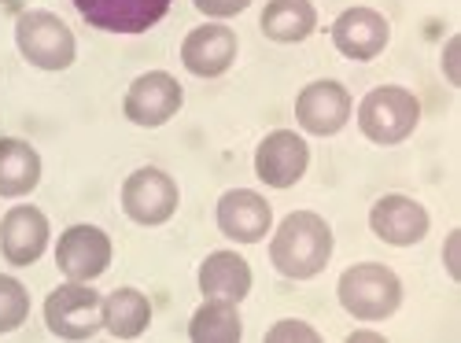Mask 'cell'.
<instances>
[{
    "label": "cell",
    "mask_w": 461,
    "mask_h": 343,
    "mask_svg": "<svg viewBox=\"0 0 461 343\" xmlns=\"http://www.w3.org/2000/svg\"><path fill=\"white\" fill-rule=\"evenodd\" d=\"M295 119L306 133L314 137H332L348 126L351 119V93L339 82H314L306 86L295 100Z\"/></svg>",
    "instance_id": "cell-12"
},
{
    "label": "cell",
    "mask_w": 461,
    "mask_h": 343,
    "mask_svg": "<svg viewBox=\"0 0 461 343\" xmlns=\"http://www.w3.org/2000/svg\"><path fill=\"white\" fill-rule=\"evenodd\" d=\"M174 0H74L82 19L107 33H144L167 19Z\"/></svg>",
    "instance_id": "cell-10"
},
{
    "label": "cell",
    "mask_w": 461,
    "mask_h": 343,
    "mask_svg": "<svg viewBox=\"0 0 461 343\" xmlns=\"http://www.w3.org/2000/svg\"><path fill=\"white\" fill-rule=\"evenodd\" d=\"M306 167H311V148L292 130L266 133L255 148V174L270 188H292L306 174Z\"/></svg>",
    "instance_id": "cell-9"
},
{
    "label": "cell",
    "mask_w": 461,
    "mask_h": 343,
    "mask_svg": "<svg viewBox=\"0 0 461 343\" xmlns=\"http://www.w3.org/2000/svg\"><path fill=\"white\" fill-rule=\"evenodd\" d=\"M314 26H318V12L311 0H270L262 12V33L281 45L306 41Z\"/></svg>",
    "instance_id": "cell-19"
},
{
    "label": "cell",
    "mask_w": 461,
    "mask_h": 343,
    "mask_svg": "<svg viewBox=\"0 0 461 343\" xmlns=\"http://www.w3.org/2000/svg\"><path fill=\"white\" fill-rule=\"evenodd\" d=\"M15 45L37 70H67L78 56L70 26L52 12H23L15 23Z\"/></svg>",
    "instance_id": "cell-4"
},
{
    "label": "cell",
    "mask_w": 461,
    "mask_h": 343,
    "mask_svg": "<svg viewBox=\"0 0 461 343\" xmlns=\"http://www.w3.org/2000/svg\"><path fill=\"white\" fill-rule=\"evenodd\" d=\"M457 237H461V233H457V229H454V233L447 237V248H443V258H447V274H450L454 281L461 277V270H457V258H454V244H457Z\"/></svg>",
    "instance_id": "cell-26"
},
{
    "label": "cell",
    "mask_w": 461,
    "mask_h": 343,
    "mask_svg": "<svg viewBox=\"0 0 461 343\" xmlns=\"http://www.w3.org/2000/svg\"><path fill=\"white\" fill-rule=\"evenodd\" d=\"M151 325V302L137 288H119L104 299V329L114 339H137Z\"/></svg>",
    "instance_id": "cell-20"
},
{
    "label": "cell",
    "mask_w": 461,
    "mask_h": 343,
    "mask_svg": "<svg viewBox=\"0 0 461 343\" xmlns=\"http://www.w3.org/2000/svg\"><path fill=\"white\" fill-rule=\"evenodd\" d=\"M26 314H30V295H26V288H23L15 277L0 274V332L19 329V325L26 321Z\"/></svg>",
    "instance_id": "cell-22"
},
{
    "label": "cell",
    "mask_w": 461,
    "mask_h": 343,
    "mask_svg": "<svg viewBox=\"0 0 461 343\" xmlns=\"http://www.w3.org/2000/svg\"><path fill=\"white\" fill-rule=\"evenodd\" d=\"M203 15H211V19H229V15H240L251 0H192Z\"/></svg>",
    "instance_id": "cell-24"
},
{
    "label": "cell",
    "mask_w": 461,
    "mask_h": 343,
    "mask_svg": "<svg viewBox=\"0 0 461 343\" xmlns=\"http://www.w3.org/2000/svg\"><path fill=\"white\" fill-rule=\"evenodd\" d=\"M56 266L67 281H96L111 266V240L96 225H70L56 244Z\"/></svg>",
    "instance_id": "cell-8"
},
{
    "label": "cell",
    "mask_w": 461,
    "mask_h": 343,
    "mask_svg": "<svg viewBox=\"0 0 461 343\" xmlns=\"http://www.w3.org/2000/svg\"><path fill=\"white\" fill-rule=\"evenodd\" d=\"M420 119V104L402 86H380L358 104V130L373 144H402Z\"/></svg>",
    "instance_id": "cell-3"
},
{
    "label": "cell",
    "mask_w": 461,
    "mask_h": 343,
    "mask_svg": "<svg viewBox=\"0 0 461 343\" xmlns=\"http://www.w3.org/2000/svg\"><path fill=\"white\" fill-rule=\"evenodd\" d=\"M369 229L392 248H413L429 237V211L410 196L388 193L369 211Z\"/></svg>",
    "instance_id": "cell-11"
},
{
    "label": "cell",
    "mask_w": 461,
    "mask_h": 343,
    "mask_svg": "<svg viewBox=\"0 0 461 343\" xmlns=\"http://www.w3.org/2000/svg\"><path fill=\"white\" fill-rule=\"evenodd\" d=\"M392 26L373 8H348L332 26V45L348 59H376L388 49Z\"/></svg>",
    "instance_id": "cell-15"
},
{
    "label": "cell",
    "mask_w": 461,
    "mask_h": 343,
    "mask_svg": "<svg viewBox=\"0 0 461 343\" xmlns=\"http://www.w3.org/2000/svg\"><path fill=\"white\" fill-rule=\"evenodd\" d=\"M49 248V218L37 207H12L0 221V251L12 266H30Z\"/></svg>",
    "instance_id": "cell-16"
},
{
    "label": "cell",
    "mask_w": 461,
    "mask_h": 343,
    "mask_svg": "<svg viewBox=\"0 0 461 343\" xmlns=\"http://www.w3.org/2000/svg\"><path fill=\"white\" fill-rule=\"evenodd\" d=\"M181 82L167 70H148L130 86L126 100H122V111L133 126H144V130H156V126H167L174 114L181 111Z\"/></svg>",
    "instance_id": "cell-7"
},
{
    "label": "cell",
    "mask_w": 461,
    "mask_h": 343,
    "mask_svg": "<svg viewBox=\"0 0 461 343\" xmlns=\"http://www.w3.org/2000/svg\"><path fill=\"white\" fill-rule=\"evenodd\" d=\"M266 339H270V343H281V339H311V343H318L321 336H318V329H311L306 321H277L270 332H266Z\"/></svg>",
    "instance_id": "cell-23"
},
{
    "label": "cell",
    "mask_w": 461,
    "mask_h": 343,
    "mask_svg": "<svg viewBox=\"0 0 461 343\" xmlns=\"http://www.w3.org/2000/svg\"><path fill=\"white\" fill-rule=\"evenodd\" d=\"M457 49H461L457 37H450L447 49H443V74H447V82H450V86H461V74H457Z\"/></svg>",
    "instance_id": "cell-25"
},
{
    "label": "cell",
    "mask_w": 461,
    "mask_h": 343,
    "mask_svg": "<svg viewBox=\"0 0 461 343\" xmlns=\"http://www.w3.org/2000/svg\"><path fill=\"white\" fill-rule=\"evenodd\" d=\"M37 181H41V156L26 140H0V196H26L37 188Z\"/></svg>",
    "instance_id": "cell-18"
},
{
    "label": "cell",
    "mask_w": 461,
    "mask_h": 343,
    "mask_svg": "<svg viewBox=\"0 0 461 343\" xmlns=\"http://www.w3.org/2000/svg\"><path fill=\"white\" fill-rule=\"evenodd\" d=\"M233 59H237V33L221 23L196 26L181 41V63L196 78H218V74L233 67Z\"/></svg>",
    "instance_id": "cell-13"
},
{
    "label": "cell",
    "mask_w": 461,
    "mask_h": 343,
    "mask_svg": "<svg viewBox=\"0 0 461 343\" xmlns=\"http://www.w3.org/2000/svg\"><path fill=\"white\" fill-rule=\"evenodd\" d=\"M122 211L137 225H163L177 211V185L159 167H140L122 185Z\"/></svg>",
    "instance_id": "cell-6"
},
{
    "label": "cell",
    "mask_w": 461,
    "mask_h": 343,
    "mask_svg": "<svg viewBox=\"0 0 461 343\" xmlns=\"http://www.w3.org/2000/svg\"><path fill=\"white\" fill-rule=\"evenodd\" d=\"M402 281L380 262H358L339 277V307L355 321H384L399 311Z\"/></svg>",
    "instance_id": "cell-2"
},
{
    "label": "cell",
    "mask_w": 461,
    "mask_h": 343,
    "mask_svg": "<svg viewBox=\"0 0 461 343\" xmlns=\"http://www.w3.org/2000/svg\"><path fill=\"white\" fill-rule=\"evenodd\" d=\"M200 292L207 299L240 302L251 292V266L237 251H214L200 266Z\"/></svg>",
    "instance_id": "cell-17"
},
{
    "label": "cell",
    "mask_w": 461,
    "mask_h": 343,
    "mask_svg": "<svg viewBox=\"0 0 461 343\" xmlns=\"http://www.w3.org/2000/svg\"><path fill=\"white\" fill-rule=\"evenodd\" d=\"M240 336L244 329H240L237 302H225V299H207L188 321V339L196 343H237Z\"/></svg>",
    "instance_id": "cell-21"
},
{
    "label": "cell",
    "mask_w": 461,
    "mask_h": 343,
    "mask_svg": "<svg viewBox=\"0 0 461 343\" xmlns=\"http://www.w3.org/2000/svg\"><path fill=\"white\" fill-rule=\"evenodd\" d=\"M270 258L274 266L292 277V281H306L318 277L329 258H332V229L321 214L311 211H295L277 225V237L270 244Z\"/></svg>",
    "instance_id": "cell-1"
},
{
    "label": "cell",
    "mask_w": 461,
    "mask_h": 343,
    "mask_svg": "<svg viewBox=\"0 0 461 343\" xmlns=\"http://www.w3.org/2000/svg\"><path fill=\"white\" fill-rule=\"evenodd\" d=\"M45 325L59 339H89L104 329V299L82 281H67L45 299Z\"/></svg>",
    "instance_id": "cell-5"
},
{
    "label": "cell",
    "mask_w": 461,
    "mask_h": 343,
    "mask_svg": "<svg viewBox=\"0 0 461 343\" xmlns=\"http://www.w3.org/2000/svg\"><path fill=\"white\" fill-rule=\"evenodd\" d=\"M274 225V211L251 188H233L218 200V229L237 244H258Z\"/></svg>",
    "instance_id": "cell-14"
},
{
    "label": "cell",
    "mask_w": 461,
    "mask_h": 343,
    "mask_svg": "<svg viewBox=\"0 0 461 343\" xmlns=\"http://www.w3.org/2000/svg\"><path fill=\"white\" fill-rule=\"evenodd\" d=\"M0 5H15V0H0Z\"/></svg>",
    "instance_id": "cell-27"
}]
</instances>
